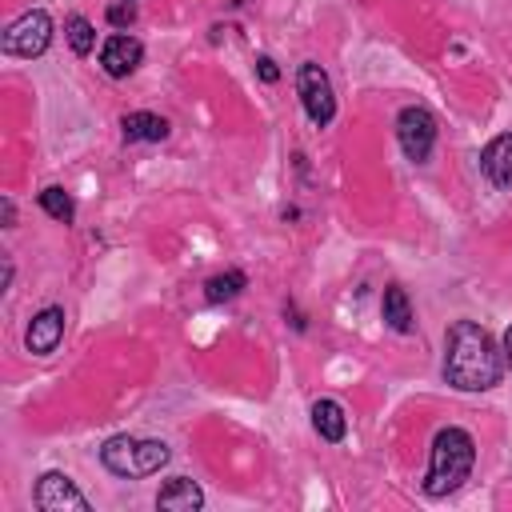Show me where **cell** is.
<instances>
[{"label": "cell", "mask_w": 512, "mask_h": 512, "mask_svg": "<svg viewBox=\"0 0 512 512\" xmlns=\"http://www.w3.org/2000/svg\"><path fill=\"white\" fill-rule=\"evenodd\" d=\"M504 360L496 352V340L476 320H456L444 336V380L460 392H484L500 384Z\"/></svg>", "instance_id": "6da1fadb"}, {"label": "cell", "mask_w": 512, "mask_h": 512, "mask_svg": "<svg viewBox=\"0 0 512 512\" xmlns=\"http://www.w3.org/2000/svg\"><path fill=\"white\" fill-rule=\"evenodd\" d=\"M476 464V444L464 428H440L432 440V460L424 472V496H448L456 492Z\"/></svg>", "instance_id": "7a4b0ae2"}, {"label": "cell", "mask_w": 512, "mask_h": 512, "mask_svg": "<svg viewBox=\"0 0 512 512\" xmlns=\"http://www.w3.org/2000/svg\"><path fill=\"white\" fill-rule=\"evenodd\" d=\"M168 456L172 452L164 440H136V436H108L100 448V464L124 480H140V476L160 472L168 464Z\"/></svg>", "instance_id": "3957f363"}, {"label": "cell", "mask_w": 512, "mask_h": 512, "mask_svg": "<svg viewBox=\"0 0 512 512\" xmlns=\"http://www.w3.org/2000/svg\"><path fill=\"white\" fill-rule=\"evenodd\" d=\"M48 44H52V20H48V12H40V8L16 16V20L4 28V52H8V56L32 60V56H44Z\"/></svg>", "instance_id": "277c9868"}, {"label": "cell", "mask_w": 512, "mask_h": 512, "mask_svg": "<svg viewBox=\"0 0 512 512\" xmlns=\"http://www.w3.org/2000/svg\"><path fill=\"white\" fill-rule=\"evenodd\" d=\"M296 92H300V104H304V112H308V120H312L316 128H324V124L336 116L332 80H328V72H324L320 64H312V60L300 64V72H296Z\"/></svg>", "instance_id": "5b68a950"}, {"label": "cell", "mask_w": 512, "mask_h": 512, "mask_svg": "<svg viewBox=\"0 0 512 512\" xmlns=\"http://www.w3.org/2000/svg\"><path fill=\"white\" fill-rule=\"evenodd\" d=\"M396 140H400V148H404V156L412 164H424L428 152H432V144H436V120H432V112L420 108V104L400 108V116H396Z\"/></svg>", "instance_id": "8992f818"}, {"label": "cell", "mask_w": 512, "mask_h": 512, "mask_svg": "<svg viewBox=\"0 0 512 512\" xmlns=\"http://www.w3.org/2000/svg\"><path fill=\"white\" fill-rule=\"evenodd\" d=\"M36 508L40 512H64V508H72V512H88V496L64 476V472H44L40 476V484H36Z\"/></svg>", "instance_id": "52a82bcc"}, {"label": "cell", "mask_w": 512, "mask_h": 512, "mask_svg": "<svg viewBox=\"0 0 512 512\" xmlns=\"http://www.w3.org/2000/svg\"><path fill=\"white\" fill-rule=\"evenodd\" d=\"M140 60H144V44H140L136 36H124V32L108 36L104 48H100V68H104L112 80L132 76V72L140 68Z\"/></svg>", "instance_id": "ba28073f"}, {"label": "cell", "mask_w": 512, "mask_h": 512, "mask_svg": "<svg viewBox=\"0 0 512 512\" xmlns=\"http://www.w3.org/2000/svg\"><path fill=\"white\" fill-rule=\"evenodd\" d=\"M60 340H64V308L52 304V308H44V312L32 316V324L24 332V344H28V352L48 356V352H56Z\"/></svg>", "instance_id": "9c48e42d"}, {"label": "cell", "mask_w": 512, "mask_h": 512, "mask_svg": "<svg viewBox=\"0 0 512 512\" xmlns=\"http://www.w3.org/2000/svg\"><path fill=\"white\" fill-rule=\"evenodd\" d=\"M480 172L496 184V188H512V132H500L484 144L480 152Z\"/></svg>", "instance_id": "30bf717a"}, {"label": "cell", "mask_w": 512, "mask_h": 512, "mask_svg": "<svg viewBox=\"0 0 512 512\" xmlns=\"http://www.w3.org/2000/svg\"><path fill=\"white\" fill-rule=\"evenodd\" d=\"M200 504H204V492H200V484L188 480V476H172V480L160 488V496H156V508H164V512H196Z\"/></svg>", "instance_id": "8fae6325"}, {"label": "cell", "mask_w": 512, "mask_h": 512, "mask_svg": "<svg viewBox=\"0 0 512 512\" xmlns=\"http://www.w3.org/2000/svg\"><path fill=\"white\" fill-rule=\"evenodd\" d=\"M312 428L320 432V440H328V444H340L344 440V432H348V416H344V408L336 404V400H316L312 404Z\"/></svg>", "instance_id": "7c38bea8"}, {"label": "cell", "mask_w": 512, "mask_h": 512, "mask_svg": "<svg viewBox=\"0 0 512 512\" xmlns=\"http://www.w3.org/2000/svg\"><path fill=\"white\" fill-rule=\"evenodd\" d=\"M120 132H124L128 144H136V140H168V120L156 116V112H128L120 120Z\"/></svg>", "instance_id": "4fadbf2b"}, {"label": "cell", "mask_w": 512, "mask_h": 512, "mask_svg": "<svg viewBox=\"0 0 512 512\" xmlns=\"http://www.w3.org/2000/svg\"><path fill=\"white\" fill-rule=\"evenodd\" d=\"M380 312H384V324H388L392 332H412V304H408V292H404L400 284H388V288H384Z\"/></svg>", "instance_id": "5bb4252c"}, {"label": "cell", "mask_w": 512, "mask_h": 512, "mask_svg": "<svg viewBox=\"0 0 512 512\" xmlns=\"http://www.w3.org/2000/svg\"><path fill=\"white\" fill-rule=\"evenodd\" d=\"M36 200H40V208H44L52 220H60V224H68V220L76 216V200H72V196H68L60 184H48V188H44Z\"/></svg>", "instance_id": "9a60e30c"}, {"label": "cell", "mask_w": 512, "mask_h": 512, "mask_svg": "<svg viewBox=\"0 0 512 512\" xmlns=\"http://www.w3.org/2000/svg\"><path fill=\"white\" fill-rule=\"evenodd\" d=\"M64 36H68V44H72L76 56H88V52L96 48V28H92L84 16H68V20H64Z\"/></svg>", "instance_id": "2e32d148"}, {"label": "cell", "mask_w": 512, "mask_h": 512, "mask_svg": "<svg viewBox=\"0 0 512 512\" xmlns=\"http://www.w3.org/2000/svg\"><path fill=\"white\" fill-rule=\"evenodd\" d=\"M240 288H244V272H220V276H212L208 284H204V296L212 300V304H220V300H236L240 296Z\"/></svg>", "instance_id": "e0dca14e"}, {"label": "cell", "mask_w": 512, "mask_h": 512, "mask_svg": "<svg viewBox=\"0 0 512 512\" xmlns=\"http://www.w3.org/2000/svg\"><path fill=\"white\" fill-rule=\"evenodd\" d=\"M132 20H136V4H132V0L108 4V24H112V28H128Z\"/></svg>", "instance_id": "ac0fdd59"}, {"label": "cell", "mask_w": 512, "mask_h": 512, "mask_svg": "<svg viewBox=\"0 0 512 512\" xmlns=\"http://www.w3.org/2000/svg\"><path fill=\"white\" fill-rule=\"evenodd\" d=\"M256 72H260L264 84H276V80H280V68H276V60H268V56L256 60Z\"/></svg>", "instance_id": "d6986e66"}, {"label": "cell", "mask_w": 512, "mask_h": 512, "mask_svg": "<svg viewBox=\"0 0 512 512\" xmlns=\"http://www.w3.org/2000/svg\"><path fill=\"white\" fill-rule=\"evenodd\" d=\"M504 364H508V368H512V328H508V332H504Z\"/></svg>", "instance_id": "ffe728a7"}]
</instances>
